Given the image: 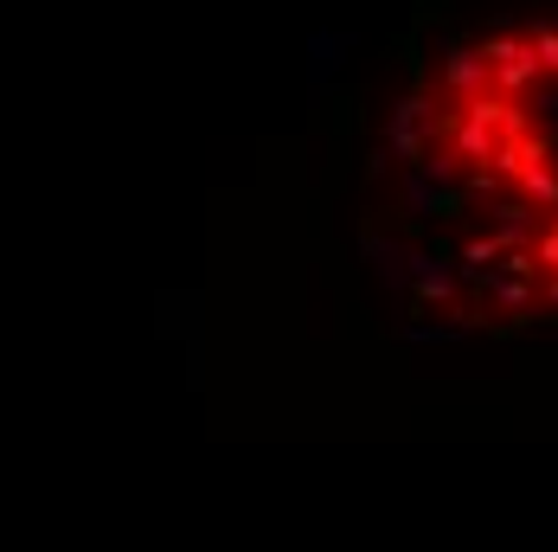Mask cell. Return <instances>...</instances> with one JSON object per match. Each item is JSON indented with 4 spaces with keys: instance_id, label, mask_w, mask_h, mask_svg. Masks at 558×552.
<instances>
[{
    "instance_id": "obj_3",
    "label": "cell",
    "mask_w": 558,
    "mask_h": 552,
    "mask_svg": "<svg viewBox=\"0 0 558 552\" xmlns=\"http://www.w3.org/2000/svg\"><path fill=\"white\" fill-rule=\"evenodd\" d=\"M495 231H501L507 244H533V238H539V225H533V200H507V206H495Z\"/></svg>"
},
{
    "instance_id": "obj_4",
    "label": "cell",
    "mask_w": 558,
    "mask_h": 552,
    "mask_svg": "<svg viewBox=\"0 0 558 552\" xmlns=\"http://www.w3.org/2000/svg\"><path fill=\"white\" fill-rule=\"evenodd\" d=\"M546 309H558V271H553V283H546Z\"/></svg>"
},
{
    "instance_id": "obj_1",
    "label": "cell",
    "mask_w": 558,
    "mask_h": 552,
    "mask_svg": "<svg viewBox=\"0 0 558 552\" xmlns=\"http://www.w3.org/2000/svg\"><path fill=\"white\" fill-rule=\"evenodd\" d=\"M482 296H488L495 309H507L513 322H533V315H539V296H533V276L495 271V276H488V283H482Z\"/></svg>"
},
{
    "instance_id": "obj_2",
    "label": "cell",
    "mask_w": 558,
    "mask_h": 552,
    "mask_svg": "<svg viewBox=\"0 0 558 552\" xmlns=\"http://www.w3.org/2000/svg\"><path fill=\"white\" fill-rule=\"evenodd\" d=\"M520 193H526L539 213H558V167H553V155H546V161H533L526 173H520Z\"/></svg>"
}]
</instances>
